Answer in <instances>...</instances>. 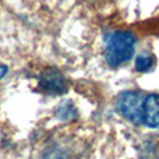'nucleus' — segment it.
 Wrapping results in <instances>:
<instances>
[{"label":"nucleus","instance_id":"1","mask_svg":"<svg viewBox=\"0 0 159 159\" xmlns=\"http://www.w3.org/2000/svg\"><path fill=\"white\" fill-rule=\"evenodd\" d=\"M135 38L129 31H117L112 34L106 43V61L110 67H117L130 60L134 53Z\"/></svg>","mask_w":159,"mask_h":159},{"label":"nucleus","instance_id":"2","mask_svg":"<svg viewBox=\"0 0 159 159\" xmlns=\"http://www.w3.org/2000/svg\"><path fill=\"white\" fill-rule=\"evenodd\" d=\"M145 95L143 92H123L117 98V110L133 123H143V105Z\"/></svg>","mask_w":159,"mask_h":159},{"label":"nucleus","instance_id":"3","mask_svg":"<svg viewBox=\"0 0 159 159\" xmlns=\"http://www.w3.org/2000/svg\"><path fill=\"white\" fill-rule=\"evenodd\" d=\"M39 88L48 93L60 95L67 91V82L61 73L55 69H46L39 77Z\"/></svg>","mask_w":159,"mask_h":159},{"label":"nucleus","instance_id":"4","mask_svg":"<svg viewBox=\"0 0 159 159\" xmlns=\"http://www.w3.org/2000/svg\"><path fill=\"white\" fill-rule=\"evenodd\" d=\"M141 119L151 129H159V95H145Z\"/></svg>","mask_w":159,"mask_h":159},{"label":"nucleus","instance_id":"5","mask_svg":"<svg viewBox=\"0 0 159 159\" xmlns=\"http://www.w3.org/2000/svg\"><path fill=\"white\" fill-rule=\"evenodd\" d=\"M152 64H154V57L152 56H138L137 60H135V69H137V71L145 73L151 69Z\"/></svg>","mask_w":159,"mask_h":159},{"label":"nucleus","instance_id":"6","mask_svg":"<svg viewBox=\"0 0 159 159\" xmlns=\"http://www.w3.org/2000/svg\"><path fill=\"white\" fill-rule=\"evenodd\" d=\"M7 73V67L3 66V64H0V78L4 77V74Z\"/></svg>","mask_w":159,"mask_h":159}]
</instances>
